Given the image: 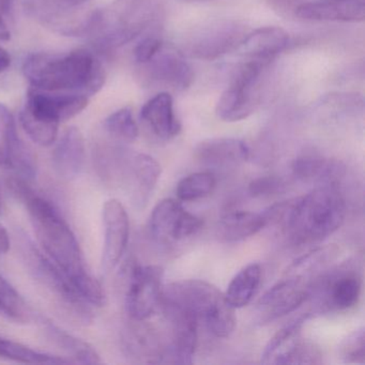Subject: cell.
I'll return each mask as SVG.
<instances>
[{
	"mask_svg": "<svg viewBox=\"0 0 365 365\" xmlns=\"http://www.w3.org/2000/svg\"><path fill=\"white\" fill-rule=\"evenodd\" d=\"M8 187L26 207L40 250L67 274L91 307H103V286L86 268L80 243L58 207L24 179H10Z\"/></svg>",
	"mask_w": 365,
	"mask_h": 365,
	"instance_id": "cell-1",
	"label": "cell"
},
{
	"mask_svg": "<svg viewBox=\"0 0 365 365\" xmlns=\"http://www.w3.org/2000/svg\"><path fill=\"white\" fill-rule=\"evenodd\" d=\"M264 213L267 225L274 223L290 243L316 245L334 234L346 217V202L337 185H318L302 197L273 205Z\"/></svg>",
	"mask_w": 365,
	"mask_h": 365,
	"instance_id": "cell-2",
	"label": "cell"
},
{
	"mask_svg": "<svg viewBox=\"0 0 365 365\" xmlns=\"http://www.w3.org/2000/svg\"><path fill=\"white\" fill-rule=\"evenodd\" d=\"M22 70L31 87L38 91L78 93L88 98L99 93L106 80L101 61L87 50L31 54L23 61Z\"/></svg>",
	"mask_w": 365,
	"mask_h": 365,
	"instance_id": "cell-3",
	"label": "cell"
},
{
	"mask_svg": "<svg viewBox=\"0 0 365 365\" xmlns=\"http://www.w3.org/2000/svg\"><path fill=\"white\" fill-rule=\"evenodd\" d=\"M163 18L160 0H114L93 10L84 38L95 50L108 54L159 27Z\"/></svg>",
	"mask_w": 365,
	"mask_h": 365,
	"instance_id": "cell-4",
	"label": "cell"
},
{
	"mask_svg": "<svg viewBox=\"0 0 365 365\" xmlns=\"http://www.w3.org/2000/svg\"><path fill=\"white\" fill-rule=\"evenodd\" d=\"M161 307H174L202 322L215 337L226 339L236 327L235 309L223 292L200 279H183L164 286Z\"/></svg>",
	"mask_w": 365,
	"mask_h": 365,
	"instance_id": "cell-5",
	"label": "cell"
},
{
	"mask_svg": "<svg viewBox=\"0 0 365 365\" xmlns=\"http://www.w3.org/2000/svg\"><path fill=\"white\" fill-rule=\"evenodd\" d=\"M23 247L31 272L54 297L61 309L76 322L89 324L93 320L91 305L83 298L67 274L31 241L27 240Z\"/></svg>",
	"mask_w": 365,
	"mask_h": 365,
	"instance_id": "cell-6",
	"label": "cell"
},
{
	"mask_svg": "<svg viewBox=\"0 0 365 365\" xmlns=\"http://www.w3.org/2000/svg\"><path fill=\"white\" fill-rule=\"evenodd\" d=\"M269 63L247 59L239 65L230 87L222 93L215 108L217 116L225 123L247 119L259 106V83Z\"/></svg>",
	"mask_w": 365,
	"mask_h": 365,
	"instance_id": "cell-7",
	"label": "cell"
},
{
	"mask_svg": "<svg viewBox=\"0 0 365 365\" xmlns=\"http://www.w3.org/2000/svg\"><path fill=\"white\" fill-rule=\"evenodd\" d=\"M91 0H23L25 12L36 22L58 35L85 37L93 10Z\"/></svg>",
	"mask_w": 365,
	"mask_h": 365,
	"instance_id": "cell-8",
	"label": "cell"
},
{
	"mask_svg": "<svg viewBox=\"0 0 365 365\" xmlns=\"http://www.w3.org/2000/svg\"><path fill=\"white\" fill-rule=\"evenodd\" d=\"M362 290V277L350 262L341 264L309 284V298L316 311L344 312L358 303Z\"/></svg>",
	"mask_w": 365,
	"mask_h": 365,
	"instance_id": "cell-9",
	"label": "cell"
},
{
	"mask_svg": "<svg viewBox=\"0 0 365 365\" xmlns=\"http://www.w3.org/2000/svg\"><path fill=\"white\" fill-rule=\"evenodd\" d=\"M309 314L277 331L264 347L262 363L275 365H313L322 362L319 348L301 335L303 324Z\"/></svg>",
	"mask_w": 365,
	"mask_h": 365,
	"instance_id": "cell-10",
	"label": "cell"
},
{
	"mask_svg": "<svg viewBox=\"0 0 365 365\" xmlns=\"http://www.w3.org/2000/svg\"><path fill=\"white\" fill-rule=\"evenodd\" d=\"M138 78L144 86L182 91L191 86L194 73L178 48L163 43L153 58L138 65Z\"/></svg>",
	"mask_w": 365,
	"mask_h": 365,
	"instance_id": "cell-11",
	"label": "cell"
},
{
	"mask_svg": "<svg viewBox=\"0 0 365 365\" xmlns=\"http://www.w3.org/2000/svg\"><path fill=\"white\" fill-rule=\"evenodd\" d=\"M247 35V29L241 23L217 21L195 31L187 40L185 50L193 58L215 61L238 50Z\"/></svg>",
	"mask_w": 365,
	"mask_h": 365,
	"instance_id": "cell-12",
	"label": "cell"
},
{
	"mask_svg": "<svg viewBox=\"0 0 365 365\" xmlns=\"http://www.w3.org/2000/svg\"><path fill=\"white\" fill-rule=\"evenodd\" d=\"M163 270L158 266H135L132 269L125 294V307L133 322H145L161 307Z\"/></svg>",
	"mask_w": 365,
	"mask_h": 365,
	"instance_id": "cell-13",
	"label": "cell"
},
{
	"mask_svg": "<svg viewBox=\"0 0 365 365\" xmlns=\"http://www.w3.org/2000/svg\"><path fill=\"white\" fill-rule=\"evenodd\" d=\"M309 284L301 274H290L264 292L255 307L256 320L264 324L296 311L307 301Z\"/></svg>",
	"mask_w": 365,
	"mask_h": 365,
	"instance_id": "cell-14",
	"label": "cell"
},
{
	"mask_svg": "<svg viewBox=\"0 0 365 365\" xmlns=\"http://www.w3.org/2000/svg\"><path fill=\"white\" fill-rule=\"evenodd\" d=\"M204 225L202 219L192 215L172 198L161 200L153 208L149 230L160 243L175 242L197 234Z\"/></svg>",
	"mask_w": 365,
	"mask_h": 365,
	"instance_id": "cell-15",
	"label": "cell"
},
{
	"mask_svg": "<svg viewBox=\"0 0 365 365\" xmlns=\"http://www.w3.org/2000/svg\"><path fill=\"white\" fill-rule=\"evenodd\" d=\"M104 242L101 266L104 273H110L118 266L125 255L130 238L129 215L118 200H106L102 209Z\"/></svg>",
	"mask_w": 365,
	"mask_h": 365,
	"instance_id": "cell-16",
	"label": "cell"
},
{
	"mask_svg": "<svg viewBox=\"0 0 365 365\" xmlns=\"http://www.w3.org/2000/svg\"><path fill=\"white\" fill-rule=\"evenodd\" d=\"M89 98L78 93H50L31 88L24 110L48 123H61L78 116L88 106Z\"/></svg>",
	"mask_w": 365,
	"mask_h": 365,
	"instance_id": "cell-17",
	"label": "cell"
},
{
	"mask_svg": "<svg viewBox=\"0 0 365 365\" xmlns=\"http://www.w3.org/2000/svg\"><path fill=\"white\" fill-rule=\"evenodd\" d=\"M0 134L7 157V168H11L19 178L26 181L37 177V159L29 145L19 135L16 120L9 108L0 103Z\"/></svg>",
	"mask_w": 365,
	"mask_h": 365,
	"instance_id": "cell-18",
	"label": "cell"
},
{
	"mask_svg": "<svg viewBox=\"0 0 365 365\" xmlns=\"http://www.w3.org/2000/svg\"><path fill=\"white\" fill-rule=\"evenodd\" d=\"M161 173V165L151 155L142 153L130 155L125 179L129 181L132 202L138 210L148 204Z\"/></svg>",
	"mask_w": 365,
	"mask_h": 365,
	"instance_id": "cell-19",
	"label": "cell"
},
{
	"mask_svg": "<svg viewBox=\"0 0 365 365\" xmlns=\"http://www.w3.org/2000/svg\"><path fill=\"white\" fill-rule=\"evenodd\" d=\"M162 307L172 324L173 330L172 344L166 356L168 354L170 362L192 364L197 347L200 324L195 318L180 309L170 307Z\"/></svg>",
	"mask_w": 365,
	"mask_h": 365,
	"instance_id": "cell-20",
	"label": "cell"
},
{
	"mask_svg": "<svg viewBox=\"0 0 365 365\" xmlns=\"http://www.w3.org/2000/svg\"><path fill=\"white\" fill-rule=\"evenodd\" d=\"M296 16L302 20L318 22H363L365 0H319L298 6Z\"/></svg>",
	"mask_w": 365,
	"mask_h": 365,
	"instance_id": "cell-21",
	"label": "cell"
},
{
	"mask_svg": "<svg viewBox=\"0 0 365 365\" xmlns=\"http://www.w3.org/2000/svg\"><path fill=\"white\" fill-rule=\"evenodd\" d=\"M86 146L80 129L70 127L57 142L52 155L53 168L61 178L72 180L84 168Z\"/></svg>",
	"mask_w": 365,
	"mask_h": 365,
	"instance_id": "cell-22",
	"label": "cell"
},
{
	"mask_svg": "<svg viewBox=\"0 0 365 365\" xmlns=\"http://www.w3.org/2000/svg\"><path fill=\"white\" fill-rule=\"evenodd\" d=\"M140 118L159 140H170L181 131L174 110V100L168 93H158L143 106Z\"/></svg>",
	"mask_w": 365,
	"mask_h": 365,
	"instance_id": "cell-23",
	"label": "cell"
},
{
	"mask_svg": "<svg viewBox=\"0 0 365 365\" xmlns=\"http://www.w3.org/2000/svg\"><path fill=\"white\" fill-rule=\"evenodd\" d=\"M198 161L213 168H228L243 163L250 158V148L243 140L237 138H210L195 147Z\"/></svg>",
	"mask_w": 365,
	"mask_h": 365,
	"instance_id": "cell-24",
	"label": "cell"
},
{
	"mask_svg": "<svg viewBox=\"0 0 365 365\" xmlns=\"http://www.w3.org/2000/svg\"><path fill=\"white\" fill-rule=\"evenodd\" d=\"M39 322L48 341H52L53 345L58 347L66 358L71 361L72 364L81 363V364H100L102 363L101 356L97 350L84 339L74 336L71 333L66 331L61 327L48 318L39 316Z\"/></svg>",
	"mask_w": 365,
	"mask_h": 365,
	"instance_id": "cell-25",
	"label": "cell"
},
{
	"mask_svg": "<svg viewBox=\"0 0 365 365\" xmlns=\"http://www.w3.org/2000/svg\"><path fill=\"white\" fill-rule=\"evenodd\" d=\"M289 36L281 27H260L253 33H247L238 50L247 59H256L270 63L287 48Z\"/></svg>",
	"mask_w": 365,
	"mask_h": 365,
	"instance_id": "cell-26",
	"label": "cell"
},
{
	"mask_svg": "<svg viewBox=\"0 0 365 365\" xmlns=\"http://www.w3.org/2000/svg\"><path fill=\"white\" fill-rule=\"evenodd\" d=\"M344 166L322 155H302L292 163V174L303 182L318 185H337L344 175Z\"/></svg>",
	"mask_w": 365,
	"mask_h": 365,
	"instance_id": "cell-27",
	"label": "cell"
},
{
	"mask_svg": "<svg viewBox=\"0 0 365 365\" xmlns=\"http://www.w3.org/2000/svg\"><path fill=\"white\" fill-rule=\"evenodd\" d=\"M267 220L264 213L251 211H230L226 213L217 224V237L225 242H238L264 230Z\"/></svg>",
	"mask_w": 365,
	"mask_h": 365,
	"instance_id": "cell-28",
	"label": "cell"
},
{
	"mask_svg": "<svg viewBox=\"0 0 365 365\" xmlns=\"http://www.w3.org/2000/svg\"><path fill=\"white\" fill-rule=\"evenodd\" d=\"M262 274L260 264L253 262L241 269L232 277L224 296L235 309L247 307L251 303L259 288Z\"/></svg>",
	"mask_w": 365,
	"mask_h": 365,
	"instance_id": "cell-29",
	"label": "cell"
},
{
	"mask_svg": "<svg viewBox=\"0 0 365 365\" xmlns=\"http://www.w3.org/2000/svg\"><path fill=\"white\" fill-rule=\"evenodd\" d=\"M123 347L128 356L147 363H162L164 350L158 345L155 335L142 326L130 327L123 335Z\"/></svg>",
	"mask_w": 365,
	"mask_h": 365,
	"instance_id": "cell-30",
	"label": "cell"
},
{
	"mask_svg": "<svg viewBox=\"0 0 365 365\" xmlns=\"http://www.w3.org/2000/svg\"><path fill=\"white\" fill-rule=\"evenodd\" d=\"M0 358L26 364H72L66 356L38 351L24 344L4 337L0 341Z\"/></svg>",
	"mask_w": 365,
	"mask_h": 365,
	"instance_id": "cell-31",
	"label": "cell"
},
{
	"mask_svg": "<svg viewBox=\"0 0 365 365\" xmlns=\"http://www.w3.org/2000/svg\"><path fill=\"white\" fill-rule=\"evenodd\" d=\"M0 314L16 324H29L35 313L20 292L0 275Z\"/></svg>",
	"mask_w": 365,
	"mask_h": 365,
	"instance_id": "cell-32",
	"label": "cell"
},
{
	"mask_svg": "<svg viewBox=\"0 0 365 365\" xmlns=\"http://www.w3.org/2000/svg\"><path fill=\"white\" fill-rule=\"evenodd\" d=\"M215 185L217 179L213 173H194L181 179L177 185L176 194L182 202H193L210 195Z\"/></svg>",
	"mask_w": 365,
	"mask_h": 365,
	"instance_id": "cell-33",
	"label": "cell"
},
{
	"mask_svg": "<svg viewBox=\"0 0 365 365\" xmlns=\"http://www.w3.org/2000/svg\"><path fill=\"white\" fill-rule=\"evenodd\" d=\"M104 129L110 138L125 144L135 142L140 134L133 113L129 108H120L112 113L104 120Z\"/></svg>",
	"mask_w": 365,
	"mask_h": 365,
	"instance_id": "cell-34",
	"label": "cell"
},
{
	"mask_svg": "<svg viewBox=\"0 0 365 365\" xmlns=\"http://www.w3.org/2000/svg\"><path fill=\"white\" fill-rule=\"evenodd\" d=\"M21 125L36 144L42 147L52 146L58 138V123H48L33 116L23 108L20 114Z\"/></svg>",
	"mask_w": 365,
	"mask_h": 365,
	"instance_id": "cell-35",
	"label": "cell"
},
{
	"mask_svg": "<svg viewBox=\"0 0 365 365\" xmlns=\"http://www.w3.org/2000/svg\"><path fill=\"white\" fill-rule=\"evenodd\" d=\"M339 356L344 363H365V332L364 328L354 330L348 335L339 348Z\"/></svg>",
	"mask_w": 365,
	"mask_h": 365,
	"instance_id": "cell-36",
	"label": "cell"
},
{
	"mask_svg": "<svg viewBox=\"0 0 365 365\" xmlns=\"http://www.w3.org/2000/svg\"><path fill=\"white\" fill-rule=\"evenodd\" d=\"M283 187V180L279 177L264 176L250 183L249 193L253 197H266L279 193Z\"/></svg>",
	"mask_w": 365,
	"mask_h": 365,
	"instance_id": "cell-37",
	"label": "cell"
},
{
	"mask_svg": "<svg viewBox=\"0 0 365 365\" xmlns=\"http://www.w3.org/2000/svg\"><path fill=\"white\" fill-rule=\"evenodd\" d=\"M164 42L155 35H147L143 38L134 48V61L138 65L147 63L155 56V53L161 48Z\"/></svg>",
	"mask_w": 365,
	"mask_h": 365,
	"instance_id": "cell-38",
	"label": "cell"
},
{
	"mask_svg": "<svg viewBox=\"0 0 365 365\" xmlns=\"http://www.w3.org/2000/svg\"><path fill=\"white\" fill-rule=\"evenodd\" d=\"M10 245H11V241H10L9 234H8L5 226L0 224V255L8 253Z\"/></svg>",
	"mask_w": 365,
	"mask_h": 365,
	"instance_id": "cell-39",
	"label": "cell"
},
{
	"mask_svg": "<svg viewBox=\"0 0 365 365\" xmlns=\"http://www.w3.org/2000/svg\"><path fill=\"white\" fill-rule=\"evenodd\" d=\"M10 65H11V57L9 53L3 46H0V73L5 72Z\"/></svg>",
	"mask_w": 365,
	"mask_h": 365,
	"instance_id": "cell-40",
	"label": "cell"
},
{
	"mask_svg": "<svg viewBox=\"0 0 365 365\" xmlns=\"http://www.w3.org/2000/svg\"><path fill=\"white\" fill-rule=\"evenodd\" d=\"M14 0H0V14L11 16L14 11Z\"/></svg>",
	"mask_w": 365,
	"mask_h": 365,
	"instance_id": "cell-41",
	"label": "cell"
},
{
	"mask_svg": "<svg viewBox=\"0 0 365 365\" xmlns=\"http://www.w3.org/2000/svg\"><path fill=\"white\" fill-rule=\"evenodd\" d=\"M10 37H11V34H10L9 29L4 21L1 14H0V41H8Z\"/></svg>",
	"mask_w": 365,
	"mask_h": 365,
	"instance_id": "cell-42",
	"label": "cell"
},
{
	"mask_svg": "<svg viewBox=\"0 0 365 365\" xmlns=\"http://www.w3.org/2000/svg\"><path fill=\"white\" fill-rule=\"evenodd\" d=\"M0 166H7V157H6L5 149L1 144H0Z\"/></svg>",
	"mask_w": 365,
	"mask_h": 365,
	"instance_id": "cell-43",
	"label": "cell"
},
{
	"mask_svg": "<svg viewBox=\"0 0 365 365\" xmlns=\"http://www.w3.org/2000/svg\"><path fill=\"white\" fill-rule=\"evenodd\" d=\"M1 202H3V195H1V187H0V208H1Z\"/></svg>",
	"mask_w": 365,
	"mask_h": 365,
	"instance_id": "cell-44",
	"label": "cell"
},
{
	"mask_svg": "<svg viewBox=\"0 0 365 365\" xmlns=\"http://www.w3.org/2000/svg\"><path fill=\"white\" fill-rule=\"evenodd\" d=\"M189 1H200V3H202V1H215V0H189Z\"/></svg>",
	"mask_w": 365,
	"mask_h": 365,
	"instance_id": "cell-45",
	"label": "cell"
},
{
	"mask_svg": "<svg viewBox=\"0 0 365 365\" xmlns=\"http://www.w3.org/2000/svg\"><path fill=\"white\" fill-rule=\"evenodd\" d=\"M1 339H3V337L0 336V341H1Z\"/></svg>",
	"mask_w": 365,
	"mask_h": 365,
	"instance_id": "cell-46",
	"label": "cell"
}]
</instances>
